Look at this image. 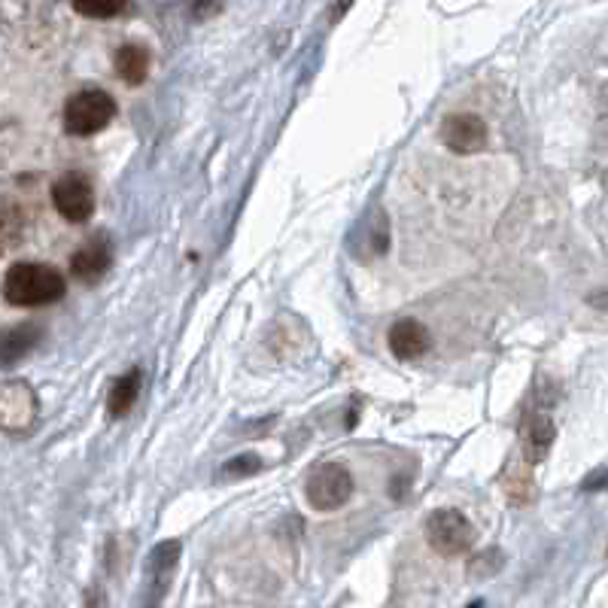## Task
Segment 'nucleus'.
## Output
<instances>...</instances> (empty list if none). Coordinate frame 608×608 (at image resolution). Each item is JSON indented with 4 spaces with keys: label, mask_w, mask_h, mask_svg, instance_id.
Listing matches in <instances>:
<instances>
[{
    "label": "nucleus",
    "mask_w": 608,
    "mask_h": 608,
    "mask_svg": "<svg viewBox=\"0 0 608 608\" xmlns=\"http://www.w3.org/2000/svg\"><path fill=\"white\" fill-rule=\"evenodd\" d=\"M305 496L317 512H339L353 496V474L341 462H320L305 484Z\"/></svg>",
    "instance_id": "3"
},
{
    "label": "nucleus",
    "mask_w": 608,
    "mask_h": 608,
    "mask_svg": "<svg viewBox=\"0 0 608 608\" xmlns=\"http://www.w3.org/2000/svg\"><path fill=\"white\" fill-rule=\"evenodd\" d=\"M27 217L15 198H0V256H7L25 241Z\"/></svg>",
    "instance_id": "11"
},
{
    "label": "nucleus",
    "mask_w": 608,
    "mask_h": 608,
    "mask_svg": "<svg viewBox=\"0 0 608 608\" xmlns=\"http://www.w3.org/2000/svg\"><path fill=\"white\" fill-rule=\"evenodd\" d=\"M55 210L68 222H89L95 214V190L85 174H65L53 186Z\"/></svg>",
    "instance_id": "5"
},
{
    "label": "nucleus",
    "mask_w": 608,
    "mask_h": 608,
    "mask_svg": "<svg viewBox=\"0 0 608 608\" xmlns=\"http://www.w3.org/2000/svg\"><path fill=\"white\" fill-rule=\"evenodd\" d=\"M65 274L43 262H19L3 277V298L15 308H43L65 296Z\"/></svg>",
    "instance_id": "1"
},
{
    "label": "nucleus",
    "mask_w": 608,
    "mask_h": 608,
    "mask_svg": "<svg viewBox=\"0 0 608 608\" xmlns=\"http://www.w3.org/2000/svg\"><path fill=\"white\" fill-rule=\"evenodd\" d=\"M426 539L441 557H462L474 544V527L462 512L438 508L426 520Z\"/></svg>",
    "instance_id": "4"
},
{
    "label": "nucleus",
    "mask_w": 608,
    "mask_h": 608,
    "mask_svg": "<svg viewBox=\"0 0 608 608\" xmlns=\"http://www.w3.org/2000/svg\"><path fill=\"white\" fill-rule=\"evenodd\" d=\"M441 144L460 156L481 152L486 144V125L474 113H454L441 122Z\"/></svg>",
    "instance_id": "7"
},
{
    "label": "nucleus",
    "mask_w": 608,
    "mask_h": 608,
    "mask_svg": "<svg viewBox=\"0 0 608 608\" xmlns=\"http://www.w3.org/2000/svg\"><path fill=\"white\" fill-rule=\"evenodd\" d=\"M41 329L37 325H13V329H3L0 332V365L19 363L22 356L34 351V344L41 341Z\"/></svg>",
    "instance_id": "12"
},
{
    "label": "nucleus",
    "mask_w": 608,
    "mask_h": 608,
    "mask_svg": "<svg viewBox=\"0 0 608 608\" xmlns=\"http://www.w3.org/2000/svg\"><path fill=\"white\" fill-rule=\"evenodd\" d=\"M110 265H113V243H110V234H95L92 241H85L73 253V259H70V274L80 280V284L92 286L97 284L104 274L110 271Z\"/></svg>",
    "instance_id": "8"
},
{
    "label": "nucleus",
    "mask_w": 608,
    "mask_h": 608,
    "mask_svg": "<svg viewBox=\"0 0 608 608\" xmlns=\"http://www.w3.org/2000/svg\"><path fill=\"white\" fill-rule=\"evenodd\" d=\"M557 438V429H554V420L548 417V414H529L527 423H524V457L527 462H541L548 457V450L554 445Z\"/></svg>",
    "instance_id": "10"
},
{
    "label": "nucleus",
    "mask_w": 608,
    "mask_h": 608,
    "mask_svg": "<svg viewBox=\"0 0 608 608\" xmlns=\"http://www.w3.org/2000/svg\"><path fill=\"white\" fill-rule=\"evenodd\" d=\"M387 344H390L395 359L411 363V359H420L423 353L433 347V335H429V329L423 323H417V320H399V323L390 329Z\"/></svg>",
    "instance_id": "9"
},
{
    "label": "nucleus",
    "mask_w": 608,
    "mask_h": 608,
    "mask_svg": "<svg viewBox=\"0 0 608 608\" xmlns=\"http://www.w3.org/2000/svg\"><path fill=\"white\" fill-rule=\"evenodd\" d=\"M125 7L128 0H73V10L85 19H116Z\"/></svg>",
    "instance_id": "15"
},
{
    "label": "nucleus",
    "mask_w": 608,
    "mask_h": 608,
    "mask_svg": "<svg viewBox=\"0 0 608 608\" xmlns=\"http://www.w3.org/2000/svg\"><path fill=\"white\" fill-rule=\"evenodd\" d=\"M116 116V101L104 89H82L65 104V131L73 137L97 135Z\"/></svg>",
    "instance_id": "2"
},
{
    "label": "nucleus",
    "mask_w": 608,
    "mask_h": 608,
    "mask_svg": "<svg viewBox=\"0 0 608 608\" xmlns=\"http://www.w3.org/2000/svg\"><path fill=\"white\" fill-rule=\"evenodd\" d=\"M353 7V0H339V7H335V10H332V22H339L341 15L347 13V10H351Z\"/></svg>",
    "instance_id": "16"
},
{
    "label": "nucleus",
    "mask_w": 608,
    "mask_h": 608,
    "mask_svg": "<svg viewBox=\"0 0 608 608\" xmlns=\"http://www.w3.org/2000/svg\"><path fill=\"white\" fill-rule=\"evenodd\" d=\"M37 417V395L25 380L0 383V429L22 433Z\"/></svg>",
    "instance_id": "6"
},
{
    "label": "nucleus",
    "mask_w": 608,
    "mask_h": 608,
    "mask_svg": "<svg viewBox=\"0 0 608 608\" xmlns=\"http://www.w3.org/2000/svg\"><path fill=\"white\" fill-rule=\"evenodd\" d=\"M140 368L135 371H128V375H122L116 383H113V390H110V399H107V414L110 417H125L131 408H135L137 395H140Z\"/></svg>",
    "instance_id": "14"
},
{
    "label": "nucleus",
    "mask_w": 608,
    "mask_h": 608,
    "mask_svg": "<svg viewBox=\"0 0 608 608\" xmlns=\"http://www.w3.org/2000/svg\"><path fill=\"white\" fill-rule=\"evenodd\" d=\"M113 65H116V73H119L122 80L128 82V85H140V82L149 77V53L144 46H137V43H125L119 46V53L113 58Z\"/></svg>",
    "instance_id": "13"
}]
</instances>
